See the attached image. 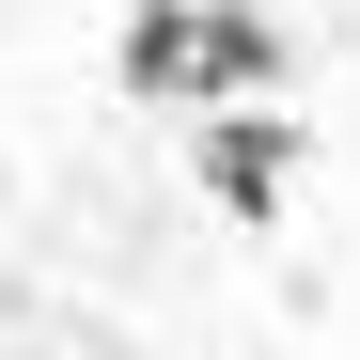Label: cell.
<instances>
[{"label": "cell", "instance_id": "obj_2", "mask_svg": "<svg viewBox=\"0 0 360 360\" xmlns=\"http://www.w3.org/2000/svg\"><path fill=\"white\" fill-rule=\"evenodd\" d=\"M188 172H204L219 219H282V188H297V126H282V110H204V126H188Z\"/></svg>", "mask_w": 360, "mask_h": 360}, {"label": "cell", "instance_id": "obj_1", "mask_svg": "<svg viewBox=\"0 0 360 360\" xmlns=\"http://www.w3.org/2000/svg\"><path fill=\"white\" fill-rule=\"evenodd\" d=\"M126 94L141 110H266L282 94V32L251 0H141L126 16Z\"/></svg>", "mask_w": 360, "mask_h": 360}]
</instances>
